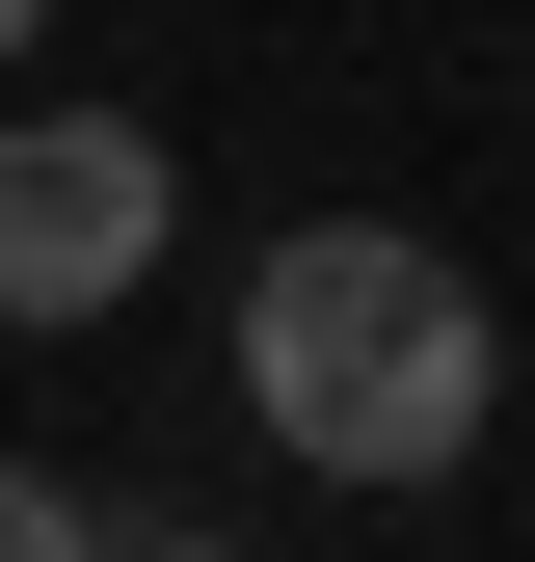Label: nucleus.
I'll use <instances>...</instances> for the list:
<instances>
[{
	"instance_id": "obj_1",
	"label": "nucleus",
	"mask_w": 535,
	"mask_h": 562,
	"mask_svg": "<svg viewBox=\"0 0 535 562\" xmlns=\"http://www.w3.org/2000/svg\"><path fill=\"white\" fill-rule=\"evenodd\" d=\"M241 402H268V456H295V482H455V456H482V402H509V322H482V268H455V241L295 215V241L241 268Z\"/></svg>"
},
{
	"instance_id": "obj_2",
	"label": "nucleus",
	"mask_w": 535,
	"mask_h": 562,
	"mask_svg": "<svg viewBox=\"0 0 535 562\" xmlns=\"http://www.w3.org/2000/svg\"><path fill=\"white\" fill-rule=\"evenodd\" d=\"M161 134L134 108H0V322H107L134 268H161Z\"/></svg>"
},
{
	"instance_id": "obj_3",
	"label": "nucleus",
	"mask_w": 535,
	"mask_h": 562,
	"mask_svg": "<svg viewBox=\"0 0 535 562\" xmlns=\"http://www.w3.org/2000/svg\"><path fill=\"white\" fill-rule=\"evenodd\" d=\"M0 562H107V509H81V482H27V456H0Z\"/></svg>"
},
{
	"instance_id": "obj_4",
	"label": "nucleus",
	"mask_w": 535,
	"mask_h": 562,
	"mask_svg": "<svg viewBox=\"0 0 535 562\" xmlns=\"http://www.w3.org/2000/svg\"><path fill=\"white\" fill-rule=\"evenodd\" d=\"M107 562H268V536H161V509H107Z\"/></svg>"
},
{
	"instance_id": "obj_5",
	"label": "nucleus",
	"mask_w": 535,
	"mask_h": 562,
	"mask_svg": "<svg viewBox=\"0 0 535 562\" xmlns=\"http://www.w3.org/2000/svg\"><path fill=\"white\" fill-rule=\"evenodd\" d=\"M27 27H54V0H0V54H27Z\"/></svg>"
}]
</instances>
